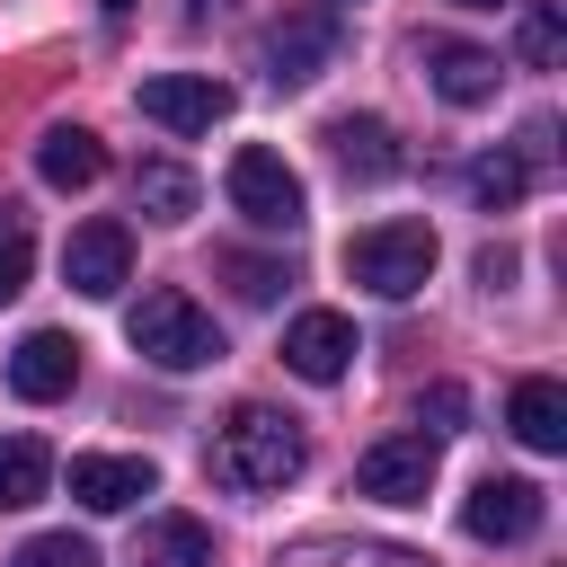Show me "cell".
<instances>
[{"label": "cell", "instance_id": "6da1fadb", "mask_svg": "<svg viewBox=\"0 0 567 567\" xmlns=\"http://www.w3.org/2000/svg\"><path fill=\"white\" fill-rule=\"evenodd\" d=\"M301 425L275 416V408H230L221 434H213V478L239 487V496H266V487H292L301 478Z\"/></svg>", "mask_w": 567, "mask_h": 567}, {"label": "cell", "instance_id": "7a4b0ae2", "mask_svg": "<svg viewBox=\"0 0 567 567\" xmlns=\"http://www.w3.org/2000/svg\"><path fill=\"white\" fill-rule=\"evenodd\" d=\"M124 337H133V354L159 363V372H204V363H221V328H213V310H204L195 292H177V284L142 292L133 319H124Z\"/></svg>", "mask_w": 567, "mask_h": 567}, {"label": "cell", "instance_id": "3957f363", "mask_svg": "<svg viewBox=\"0 0 567 567\" xmlns=\"http://www.w3.org/2000/svg\"><path fill=\"white\" fill-rule=\"evenodd\" d=\"M434 230L425 221H372V230H354L346 239V284H363V292H381V301H408V292H425V275H434Z\"/></svg>", "mask_w": 567, "mask_h": 567}, {"label": "cell", "instance_id": "277c9868", "mask_svg": "<svg viewBox=\"0 0 567 567\" xmlns=\"http://www.w3.org/2000/svg\"><path fill=\"white\" fill-rule=\"evenodd\" d=\"M230 213L239 221H257V230H301V177L284 168V151H266V142H248V151H230Z\"/></svg>", "mask_w": 567, "mask_h": 567}, {"label": "cell", "instance_id": "5b68a950", "mask_svg": "<svg viewBox=\"0 0 567 567\" xmlns=\"http://www.w3.org/2000/svg\"><path fill=\"white\" fill-rule=\"evenodd\" d=\"M337 44H346L337 9H284V18L266 27V80H275V89H310V80L337 62Z\"/></svg>", "mask_w": 567, "mask_h": 567}, {"label": "cell", "instance_id": "8992f818", "mask_svg": "<svg viewBox=\"0 0 567 567\" xmlns=\"http://www.w3.org/2000/svg\"><path fill=\"white\" fill-rule=\"evenodd\" d=\"M354 496H372V505H425L434 496V434H381L354 461Z\"/></svg>", "mask_w": 567, "mask_h": 567}, {"label": "cell", "instance_id": "52a82bcc", "mask_svg": "<svg viewBox=\"0 0 567 567\" xmlns=\"http://www.w3.org/2000/svg\"><path fill=\"white\" fill-rule=\"evenodd\" d=\"M133 106L151 124H168V133H213L230 115V80H213V71H151L133 89Z\"/></svg>", "mask_w": 567, "mask_h": 567}, {"label": "cell", "instance_id": "ba28073f", "mask_svg": "<svg viewBox=\"0 0 567 567\" xmlns=\"http://www.w3.org/2000/svg\"><path fill=\"white\" fill-rule=\"evenodd\" d=\"M540 514H549V496H540L532 478H478V487H470V505H461V532H470V540L514 549V540H532V532H540Z\"/></svg>", "mask_w": 567, "mask_h": 567}, {"label": "cell", "instance_id": "9c48e42d", "mask_svg": "<svg viewBox=\"0 0 567 567\" xmlns=\"http://www.w3.org/2000/svg\"><path fill=\"white\" fill-rule=\"evenodd\" d=\"M62 275H71V292H89V301H115L124 275H133V239H124V221H80V230L62 239Z\"/></svg>", "mask_w": 567, "mask_h": 567}, {"label": "cell", "instance_id": "30bf717a", "mask_svg": "<svg viewBox=\"0 0 567 567\" xmlns=\"http://www.w3.org/2000/svg\"><path fill=\"white\" fill-rule=\"evenodd\" d=\"M354 354L363 346H354V319L346 310H301L284 328V372H301V381H346Z\"/></svg>", "mask_w": 567, "mask_h": 567}, {"label": "cell", "instance_id": "8fae6325", "mask_svg": "<svg viewBox=\"0 0 567 567\" xmlns=\"http://www.w3.org/2000/svg\"><path fill=\"white\" fill-rule=\"evenodd\" d=\"M416 62H425V80H434V97H443V106H487V97H496V53H487V44L425 35V44H416Z\"/></svg>", "mask_w": 567, "mask_h": 567}, {"label": "cell", "instance_id": "7c38bea8", "mask_svg": "<svg viewBox=\"0 0 567 567\" xmlns=\"http://www.w3.org/2000/svg\"><path fill=\"white\" fill-rule=\"evenodd\" d=\"M328 159L354 177V186H381V177H399L408 168V151H399V133L381 124V115H328Z\"/></svg>", "mask_w": 567, "mask_h": 567}, {"label": "cell", "instance_id": "4fadbf2b", "mask_svg": "<svg viewBox=\"0 0 567 567\" xmlns=\"http://www.w3.org/2000/svg\"><path fill=\"white\" fill-rule=\"evenodd\" d=\"M159 487V470L142 461V452H80L71 461V496L89 505V514H124V505H142Z\"/></svg>", "mask_w": 567, "mask_h": 567}, {"label": "cell", "instance_id": "5bb4252c", "mask_svg": "<svg viewBox=\"0 0 567 567\" xmlns=\"http://www.w3.org/2000/svg\"><path fill=\"white\" fill-rule=\"evenodd\" d=\"M71 381H80V346L62 328H27L18 354H9V390L44 408V399H71Z\"/></svg>", "mask_w": 567, "mask_h": 567}, {"label": "cell", "instance_id": "9a60e30c", "mask_svg": "<svg viewBox=\"0 0 567 567\" xmlns=\"http://www.w3.org/2000/svg\"><path fill=\"white\" fill-rule=\"evenodd\" d=\"M505 425H514V443H523V452H567V390H558L549 372L514 381V399H505Z\"/></svg>", "mask_w": 567, "mask_h": 567}, {"label": "cell", "instance_id": "2e32d148", "mask_svg": "<svg viewBox=\"0 0 567 567\" xmlns=\"http://www.w3.org/2000/svg\"><path fill=\"white\" fill-rule=\"evenodd\" d=\"M35 177H44V186H62V195L97 186V177H106V151H97V133H89V124H53V133L35 142Z\"/></svg>", "mask_w": 567, "mask_h": 567}, {"label": "cell", "instance_id": "e0dca14e", "mask_svg": "<svg viewBox=\"0 0 567 567\" xmlns=\"http://www.w3.org/2000/svg\"><path fill=\"white\" fill-rule=\"evenodd\" d=\"M133 567H213V532L195 514H159V523H142Z\"/></svg>", "mask_w": 567, "mask_h": 567}, {"label": "cell", "instance_id": "ac0fdd59", "mask_svg": "<svg viewBox=\"0 0 567 567\" xmlns=\"http://www.w3.org/2000/svg\"><path fill=\"white\" fill-rule=\"evenodd\" d=\"M275 567H425V558L399 540H292L275 549Z\"/></svg>", "mask_w": 567, "mask_h": 567}, {"label": "cell", "instance_id": "d6986e66", "mask_svg": "<svg viewBox=\"0 0 567 567\" xmlns=\"http://www.w3.org/2000/svg\"><path fill=\"white\" fill-rule=\"evenodd\" d=\"M44 487H53V452H44L35 434H0V514L35 505Z\"/></svg>", "mask_w": 567, "mask_h": 567}, {"label": "cell", "instance_id": "ffe728a7", "mask_svg": "<svg viewBox=\"0 0 567 567\" xmlns=\"http://www.w3.org/2000/svg\"><path fill=\"white\" fill-rule=\"evenodd\" d=\"M133 204H142L151 221H186V213H195V177H186L177 159H142V168H133Z\"/></svg>", "mask_w": 567, "mask_h": 567}, {"label": "cell", "instance_id": "44dd1931", "mask_svg": "<svg viewBox=\"0 0 567 567\" xmlns=\"http://www.w3.org/2000/svg\"><path fill=\"white\" fill-rule=\"evenodd\" d=\"M514 53H523L532 71H558V62H567V0H523V35H514Z\"/></svg>", "mask_w": 567, "mask_h": 567}, {"label": "cell", "instance_id": "7402d4cb", "mask_svg": "<svg viewBox=\"0 0 567 567\" xmlns=\"http://www.w3.org/2000/svg\"><path fill=\"white\" fill-rule=\"evenodd\" d=\"M470 195H478L487 213H514V204L532 195V168H523L514 151H487V159H470Z\"/></svg>", "mask_w": 567, "mask_h": 567}, {"label": "cell", "instance_id": "603a6c76", "mask_svg": "<svg viewBox=\"0 0 567 567\" xmlns=\"http://www.w3.org/2000/svg\"><path fill=\"white\" fill-rule=\"evenodd\" d=\"M9 567H97V549H89V540H71V532H35Z\"/></svg>", "mask_w": 567, "mask_h": 567}, {"label": "cell", "instance_id": "cb8c5ba5", "mask_svg": "<svg viewBox=\"0 0 567 567\" xmlns=\"http://www.w3.org/2000/svg\"><path fill=\"white\" fill-rule=\"evenodd\" d=\"M461 416H470V399H461V381H434V390L416 399V434H461Z\"/></svg>", "mask_w": 567, "mask_h": 567}, {"label": "cell", "instance_id": "d4e9b609", "mask_svg": "<svg viewBox=\"0 0 567 567\" xmlns=\"http://www.w3.org/2000/svg\"><path fill=\"white\" fill-rule=\"evenodd\" d=\"M221 275H230L239 301H275L284 292V266H266V257H221Z\"/></svg>", "mask_w": 567, "mask_h": 567}, {"label": "cell", "instance_id": "484cf974", "mask_svg": "<svg viewBox=\"0 0 567 567\" xmlns=\"http://www.w3.org/2000/svg\"><path fill=\"white\" fill-rule=\"evenodd\" d=\"M27 266H35V239H27L18 221H0V301L27 292Z\"/></svg>", "mask_w": 567, "mask_h": 567}, {"label": "cell", "instance_id": "4316f807", "mask_svg": "<svg viewBox=\"0 0 567 567\" xmlns=\"http://www.w3.org/2000/svg\"><path fill=\"white\" fill-rule=\"evenodd\" d=\"M478 284H487V292H505V284H514V248H496V239H487V248H478Z\"/></svg>", "mask_w": 567, "mask_h": 567}, {"label": "cell", "instance_id": "83f0119b", "mask_svg": "<svg viewBox=\"0 0 567 567\" xmlns=\"http://www.w3.org/2000/svg\"><path fill=\"white\" fill-rule=\"evenodd\" d=\"M97 9H106V18H124V9H133V0H97Z\"/></svg>", "mask_w": 567, "mask_h": 567}, {"label": "cell", "instance_id": "f1b7e54d", "mask_svg": "<svg viewBox=\"0 0 567 567\" xmlns=\"http://www.w3.org/2000/svg\"><path fill=\"white\" fill-rule=\"evenodd\" d=\"M461 9H505V0H461Z\"/></svg>", "mask_w": 567, "mask_h": 567}]
</instances>
